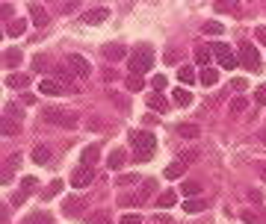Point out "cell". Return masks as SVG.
<instances>
[{
    "label": "cell",
    "mask_w": 266,
    "mask_h": 224,
    "mask_svg": "<svg viewBox=\"0 0 266 224\" xmlns=\"http://www.w3.org/2000/svg\"><path fill=\"white\" fill-rule=\"evenodd\" d=\"M151 192H157V180H142V186H139V192L136 195H122L119 198V204L122 207H139V204H145L148 198H151Z\"/></svg>",
    "instance_id": "5"
},
{
    "label": "cell",
    "mask_w": 266,
    "mask_h": 224,
    "mask_svg": "<svg viewBox=\"0 0 266 224\" xmlns=\"http://www.w3.org/2000/svg\"><path fill=\"white\" fill-rule=\"evenodd\" d=\"M172 100H175L177 106H189V103H193V95H189L186 89H175V95H172Z\"/></svg>",
    "instance_id": "24"
},
{
    "label": "cell",
    "mask_w": 266,
    "mask_h": 224,
    "mask_svg": "<svg viewBox=\"0 0 266 224\" xmlns=\"http://www.w3.org/2000/svg\"><path fill=\"white\" fill-rule=\"evenodd\" d=\"M177 80H180L183 86H189V83H195L198 77H195V71L189 68V65H180V68H177Z\"/></svg>",
    "instance_id": "22"
},
{
    "label": "cell",
    "mask_w": 266,
    "mask_h": 224,
    "mask_svg": "<svg viewBox=\"0 0 266 224\" xmlns=\"http://www.w3.org/2000/svg\"><path fill=\"white\" fill-rule=\"evenodd\" d=\"M92 180H95L92 165H80L77 171L71 174V186H74V189H86V186H92Z\"/></svg>",
    "instance_id": "8"
},
{
    "label": "cell",
    "mask_w": 266,
    "mask_h": 224,
    "mask_svg": "<svg viewBox=\"0 0 266 224\" xmlns=\"http://www.w3.org/2000/svg\"><path fill=\"white\" fill-rule=\"evenodd\" d=\"M151 83H154V92H163V89H166V77H163V74H154V77H151Z\"/></svg>",
    "instance_id": "43"
},
{
    "label": "cell",
    "mask_w": 266,
    "mask_h": 224,
    "mask_svg": "<svg viewBox=\"0 0 266 224\" xmlns=\"http://www.w3.org/2000/svg\"><path fill=\"white\" fill-rule=\"evenodd\" d=\"M260 139H263V142H266V130H263V133H260Z\"/></svg>",
    "instance_id": "53"
},
{
    "label": "cell",
    "mask_w": 266,
    "mask_h": 224,
    "mask_svg": "<svg viewBox=\"0 0 266 224\" xmlns=\"http://www.w3.org/2000/svg\"><path fill=\"white\" fill-rule=\"evenodd\" d=\"M98 157H101V144H89L86 151H83L80 165H95V162H98Z\"/></svg>",
    "instance_id": "19"
},
{
    "label": "cell",
    "mask_w": 266,
    "mask_h": 224,
    "mask_svg": "<svg viewBox=\"0 0 266 224\" xmlns=\"http://www.w3.org/2000/svg\"><path fill=\"white\" fill-rule=\"evenodd\" d=\"M177 136H183V139H198L201 136V127L193 124V121H180L177 124Z\"/></svg>",
    "instance_id": "13"
},
{
    "label": "cell",
    "mask_w": 266,
    "mask_h": 224,
    "mask_svg": "<svg viewBox=\"0 0 266 224\" xmlns=\"http://www.w3.org/2000/svg\"><path fill=\"white\" fill-rule=\"evenodd\" d=\"M237 56H240V62L251 71V74H257L260 68H263V62H260V53H257V48L251 45V42H240V48H237Z\"/></svg>",
    "instance_id": "4"
},
{
    "label": "cell",
    "mask_w": 266,
    "mask_h": 224,
    "mask_svg": "<svg viewBox=\"0 0 266 224\" xmlns=\"http://www.w3.org/2000/svg\"><path fill=\"white\" fill-rule=\"evenodd\" d=\"M3 65L12 71V68H18L21 65V50H15V48H9V50H3Z\"/></svg>",
    "instance_id": "20"
},
{
    "label": "cell",
    "mask_w": 266,
    "mask_h": 224,
    "mask_svg": "<svg viewBox=\"0 0 266 224\" xmlns=\"http://www.w3.org/2000/svg\"><path fill=\"white\" fill-rule=\"evenodd\" d=\"M0 15H3V21L9 24V15H12V3H0Z\"/></svg>",
    "instance_id": "47"
},
{
    "label": "cell",
    "mask_w": 266,
    "mask_h": 224,
    "mask_svg": "<svg viewBox=\"0 0 266 224\" xmlns=\"http://www.w3.org/2000/svg\"><path fill=\"white\" fill-rule=\"evenodd\" d=\"M33 189H35V177H24V180H21V192L30 195Z\"/></svg>",
    "instance_id": "39"
},
{
    "label": "cell",
    "mask_w": 266,
    "mask_h": 224,
    "mask_svg": "<svg viewBox=\"0 0 266 224\" xmlns=\"http://www.w3.org/2000/svg\"><path fill=\"white\" fill-rule=\"evenodd\" d=\"M136 180H139L136 174H122V177H119L116 183H119V186H130V183H136Z\"/></svg>",
    "instance_id": "46"
},
{
    "label": "cell",
    "mask_w": 266,
    "mask_h": 224,
    "mask_svg": "<svg viewBox=\"0 0 266 224\" xmlns=\"http://www.w3.org/2000/svg\"><path fill=\"white\" fill-rule=\"evenodd\" d=\"M33 162H39V165L51 162V151H48L45 144H35V147H33Z\"/></svg>",
    "instance_id": "23"
},
{
    "label": "cell",
    "mask_w": 266,
    "mask_h": 224,
    "mask_svg": "<svg viewBox=\"0 0 266 224\" xmlns=\"http://www.w3.org/2000/svg\"><path fill=\"white\" fill-rule=\"evenodd\" d=\"M175 201H177V195H175V192H163V195L157 198V207L169 209V207H175Z\"/></svg>",
    "instance_id": "31"
},
{
    "label": "cell",
    "mask_w": 266,
    "mask_h": 224,
    "mask_svg": "<svg viewBox=\"0 0 266 224\" xmlns=\"http://www.w3.org/2000/svg\"><path fill=\"white\" fill-rule=\"evenodd\" d=\"M24 198H27V195H24V192H15V195H12V204H15V207H18V204H24Z\"/></svg>",
    "instance_id": "51"
},
{
    "label": "cell",
    "mask_w": 266,
    "mask_h": 224,
    "mask_svg": "<svg viewBox=\"0 0 266 224\" xmlns=\"http://www.w3.org/2000/svg\"><path fill=\"white\" fill-rule=\"evenodd\" d=\"M21 103H24V106H33V103H35V97H33V95H21Z\"/></svg>",
    "instance_id": "50"
},
{
    "label": "cell",
    "mask_w": 266,
    "mask_h": 224,
    "mask_svg": "<svg viewBox=\"0 0 266 224\" xmlns=\"http://www.w3.org/2000/svg\"><path fill=\"white\" fill-rule=\"evenodd\" d=\"M18 133V124H12V118H3V136H12Z\"/></svg>",
    "instance_id": "44"
},
{
    "label": "cell",
    "mask_w": 266,
    "mask_h": 224,
    "mask_svg": "<svg viewBox=\"0 0 266 224\" xmlns=\"http://www.w3.org/2000/svg\"><path fill=\"white\" fill-rule=\"evenodd\" d=\"M240 221H243V224H260V218H257L254 212H248V209H246V212L240 215Z\"/></svg>",
    "instance_id": "45"
},
{
    "label": "cell",
    "mask_w": 266,
    "mask_h": 224,
    "mask_svg": "<svg viewBox=\"0 0 266 224\" xmlns=\"http://www.w3.org/2000/svg\"><path fill=\"white\" fill-rule=\"evenodd\" d=\"M195 62H198L201 68H210V65H207V62H210V50L198 45V48H195Z\"/></svg>",
    "instance_id": "30"
},
{
    "label": "cell",
    "mask_w": 266,
    "mask_h": 224,
    "mask_svg": "<svg viewBox=\"0 0 266 224\" xmlns=\"http://www.w3.org/2000/svg\"><path fill=\"white\" fill-rule=\"evenodd\" d=\"M257 42L266 45V27H257Z\"/></svg>",
    "instance_id": "52"
},
{
    "label": "cell",
    "mask_w": 266,
    "mask_h": 224,
    "mask_svg": "<svg viewBox=\"0 0 266 224\" xmlns=\"http://www.w3.org/2000/svg\"><path fill=\"white\" fill-rule=\"evenodd\" d=\"M6 86H9V89H18V92H24V89H30V77H24V74L12 71L9 77H6Z\"/></svg>",
    "instance_id": "14"
},
{
    "label": "cell",
    "mask_w": 266,
    "mask_h": 224,
    "mask_svg": "<svg viewBox=\"0 0 266 224\" xmlns=\"http://www.w3.org/2000/svg\"><path fill=\"white\" fill-rule=\"evenodd\" d=\"M109 18V9L106 6H95L89 12H83V24H104Z\"/></svg>",
    "instance_id": "10"
},
{
    "label": "cell",
    "mask_w": 266,
    "mask_h": 224,
    "mask_svg": "<svg viewBox=\"0 0 266 224\" xmlns=\"http://www.w3.org/2000/svg\"><path fill=\"white\" fill-rule=\"evenodd\" d=\"M33 71H35V74H48V71H53V68H51V62H48L45 56H35V59H33Z\"/></svg>",
    "instance_id": "27"
},
{
    "label": "cell",
    "mask_w": 266,
    "mask_h": 224,
    "mask_svg": "<svg viewBox=\"0 0 266 224\" xmlns=\"http://www.w3.org/2000/svg\"><path fill=\"white\" fill-rule=\"evenodd\" d=\"M130 147L136 151V162H148L154 157V147H157V139L151 130H133L130 133Z\"/></svg>",
    "instance_id": "1"
},
{
    "label": "cell",
    "mask_w": 266,
    "mask_h": 224,
    "mask_svg": "<svg viewBox=\"0 0 266 224\" xmlns=\"http://www.w3.org/2000/svg\"><path fill=\"white\" fill-rule=\"evenodd\" d=\"M204 32H207V35H219V32H222V24H219V21H207V24H204Z\"/></svg>",
    "instance_id": "38"
},
{
    "label": "cell",
    "mask_w": 266,
    "mask_h": 224,
    "mask_svg": "<svg viewBox=\"0 0 266 224\" xmlns=\"http://www.w3.org/2000/svg\"><path fill=\"white\" fill-rule=\"evenodd\" d=\"M12 168H18V157H12V160H6V162H3V177H0L3 183H9V177H12Z\"/></svg>",
    "instance_id": "33"
},
{
    "label": "cell",
    "mask_w": 266,
    "mask_h": 224,
    "mask_svg": "<svg viewBox=\"0 0 266 224\" xmlns=\"http://www.w3.org/2000/svg\"><path fill=\"white\" fill-rule=\"evenodd\" d=\"M124 53H127V48H124V45H106V48H104V59H109V62L124 59Z\"/></svg>",
    "instance_id": "16"
},
{
    "label": "cell",
    "mask_w": 266,
    "mask_h": 224,
    "mask_svg": "<svg viewBox=\"0 0 266 224\" xmlns=\"http://www.w3.org/2000/svg\"><path fill=\"white\" fill-rule=\"evenodd\" d=\"M127 65H130V74H136V77H139V74H148L151 68H154V50H151V48H136L133 53H130V59H127Z\"/></svg>",
    "instance_id": "2"
},
{
    "label": "cell",
    "mask_w": 266,
    "mask_h": 224,
    "mask_svg": "<svg viewBox=\"0 0 266 224\" xmlns=\"http://www.w3.org/2000/svg\"><path fill=\"white\" fill-rule=\"evenodd\" d=\"M198 80H201V86H216L219 83V71L216 68H201V74H198Z\"/></svg>",
    "instance_id": "18"
},
{
    "label": "cell",
    "mask_w": 266,
    "mask_h": 224,
    "mask_svg": "<svg viewBox=\"0 0 266 224\" xmlns=\"http://www.w3.org/2000/svg\"><path fill=\"white\" fill-rule=\"evenodd\" d=\"M246 106H248V97H234V100H231V112H234V115L246 112Z\"/></svg>",
    "instance_id": "36"
},
{
    "label": "cell",
    "mask_w": 266,
    "mask_h": 224,
    "mask_svg": "<svg viewBox=\"0 0 266 224\" xmlns=\"http://www.w3.org/2000/svg\"><path fill=\"white\" fill-rule=\"evenodd\" d=\"M254 103H260V106H263V103H266V83H263V86H257V89H254Z\"/></svg>",
    "instance_id": "41"
},
{
    "label": "cell",
    "mask_w": 266,
    "mask_h": 224,
    "mask_svg": "<svg viewBox=\"0 0 266 224\" xmlns=\"http://www.w3.org/2000/svg\"><path fill=\"white\" fill-rule=\"evenodd\" d=\"M119 224H142V218H139L136 212H127V215H122V218H119Z\"/></svg>",
    "instance_id": "42"
},
{
    "label": "cell",
    "mask_w": 266,
    "mask_h": 224,
    "mask_svg": "<svg viewBox=\"0 0 266 224\" xmlns=\"http://www.w3.org/2000/svg\"><path fill=\"white\" fill-rule=\"evenodd\" d=\"M65 65L71 68V74H74V77H89V74H92L89 59H83L80 53H68V56H65Z\"/></svg>",
    "instance_id": "7"
},
{
    "label": "cell",
    "mask_w": 266,
    "mask_h": 224,
    "mask_svg": "<svg viewBox=\"0 0 266 224\" xmlns=\"http://www.w3.org/2000/svg\"><path fill=\"white\" fill-rule=\"evenodd\" d=\"M183 171H186V165H183V162H172V165L166 168V177H169V180H175V177H180Z\"/></svg>",
    "instance_id": "34"
},
{
    "label": "cell",
    "mask_w": 266,
    "mask_h": 224,
    "mask_svg": "<svg viewBox=\"0 0 266 224\" xmlns=\"http://www.w3.org/2000/svg\"><path fill=\"white\" fill-rule=\"evenodd\" d=\"M24 30H27V21H21V18H15V21L6 24V32H9V35H21Z\"/></svg>",
    "instance_id": "29"
},
{
    "label": "cell",
    "mask_w": 266,
    "mask_h": 224,
    "mask_svg": "<svg viewBox=\"0 0 266 224\" xmlns=\"http://www.w3.org/2000/svg\"><path fill=\"white\" fill-rule=\"evenodd\" d=\"M210 50L216 53V59H219V65H222L225 71H234V68L240 65V56H237L231 48H228L225 42H213V45H210Z\"/></svg>",
    "instance_id": "6"
},
{
    "label": "cell",
    "mask_w": 266,
    "mask_h": 224,
    "mask_svg": "<svg viewBox=\"0 0 266 224\" xmlns=\"http://www.w3.org/2000/svg\"><path fill=\"white\" fill-rule=\"evenodd\" d=\"M204 207H207V204H204L201 198H186V201H183V212H189V215H195V212H201Z\"/></svg>",
    "instance_id": "21"
},
{
    "label": "cell",
    "mask_w": 266,
    "mask_h": 224,
    "mask_svg": "<svg viewBox=\"0 0 266 224\" xmlns=\"http://www.w3.org/2000/svg\"><path fill=\"white\" fill-rule=\"evenodd\" d=\"M59 192H62V180H53V183H48V189H45V195H42V198L48 201V198H56Z\"/></svg>",
    "instance_id": "32"
},
{
    "label": "cell",
    "mask_w": 266,
    "mask_h": 224,
    "mask_svg": "<svg viewBox=\"0 0 266 224\" xmlns=\"http://www.w3.org/2000/svg\"><path fill=\"white\" fill-rule=\"evenodd\" d=\"M148 106L157 109V112H169V100L163 97V92H151L148 95Z\"/></svg>",
    "instance_id": "17"
},
{
    "label": "cell",
    "mask_w": 266,
    "mask_h": 224,
    "mask_svg": "<svg viewBox=\"0 0 266 224\" xmlns=\"http://www.w3.org/2000/svg\"><path fill=\"white\" fill-rule=\"evenodd\" d=\"M39 92H42V95H51V97H56V95H62V92H65V86H62L59 80H53V77H45V80L39 83Z\"/></svg>",
    "instance_id": "11"
},
{
    "label": "cell",
    "mask_w": 266,
    "mask_h": 224,
    "mask_svg": "<svg viewBox=\"0 0 266 224\" xmlns=\"http://www.w3.org/2000/svg\"><path fill=\"white\" fill-rule=\"evenodd\" d=\"M30 21H33L35 27H48V24H51V15L45 12V6H39V3H30Z\"/></svg>",
    "instance_id": "9"
},
{
    "label": "cell",
    "mask_w": 266,
    "mask_h": 224,
    "mask_svg": "<svg viewBox=\"0 0 266 224\" xmlns=\"http://www.w3.org/2000/svg\"><path fill=\"white\" fill-rule=\"evenodd\" d=\"M6 118H21V106H6Z\"/></svg>",
    "instance_id": "48"
},
{
    "label": "cell",
    "mask_w": 266,
    "mask_h": 224,
    "mask_svg": "<svg viewBox=\"0 0 266 224\" xmlns=\"http://www.w3.org/2000/svg\"><path fill=\"white\" fill-rule=\"evenodd\" d=\"M92 221H95V224H112V221H109L104 212H95V215H92Z\"/></svg>",
    "instance_id": "49"
},
{
    "label": "cell",
    "mask_w": 266,
    "mask_h": 224,
    "mask_svg": "<svg viewBox=\"0 0 266 224\" xmlns=\"http://www.w3.org/2000/svg\"><path fill=\"white\" fill-rule=\"evenodd\" d=\"M53 74L59 77V83H62V86H68V89H71V77H74L71 68H59V65H56V68H53Z\"/></svg>",
    "instance_id": "28"
},
{
    "label": "cell",
    "mask_w": 266,
    "mask_h": 224,
    "mask_svg": "<svg viewBox=\"0 0 266 224\" xmlns=\"http://www.w3.org/2000/svg\"><path fill=\"white\" fill-rule=\"evenodd\" d=\"M30 224H53V215H51V212H35V215L30 218Z\"/></svg>",
    "instance_id": "37"
},
{
    "label": "cell",
    "mask_w": 266,
    "mask_h": 224,
    "mask_svg": "<svg viewBox=\"0 0 266 224\" xmlns=\"http://www.w3.org/2000/svg\"><path fill=\"white\" fill-rule=\"evenodd\" d=\"M42 118H45L48 124L65 127V130L77 127V121H80V115H77V112H68V109H45V112H42Z\"/></svg>",
    "instance_id": "3"
},
{
    "label": "cell",
    "mask_w": 266,
    "mask_h": 224,
    "mask_svg": "<svg viewBox=\"0 0 266 224\" xmlns=\"http://www.w3.org/2000/svg\"><path fill=\"white\" fill-rule=\"evenodd\" d=\"M183 195H201V183L198 180H186L183 183Z\"/></svg>",
    "instance_id": "35"
},
{
    "label": "cell",
    "mask_w": 266,
    "mask_h": 224,
    "mask_svg": "<svg viewBox=\"0 0 266 224\" xmlns=\"http://www.w3.org/2000/svg\"><path fill=\"white\" fill-rule=\"evenodd\" d=\"M62 209H65V215H77V212H83V195H71V198H65Z\"/></svg>",
    "instance_id": "12"
},
{
    "label": "cell",
    "mask_w": 266,
    "mask_h": 224,
    "mask_svg": "<svg viewBox=\"0 0 266 224\" xmlns=\"http://www.w3.org/2000/svg\"><path fill=\"white\" fill-rule=\"evenodd\" d=\"M195 160H198V151H195V147H183V151H180V157H177V162H183V165L195 162Z\"/></svg>",
    "instance_id": "25"
},
{
    "label": "cell",
    "mask_w": 266,
    "mask_h": 224,
    "mask_svg": "<svg viewBox=\"0 0 266 224\" xmlns=\"http://www.w3.org/2000/svg\"><path fill=\"white\" fill-rule=\"evenodd\" d=\"M246 86H248L246 77H234V80H231V89H234V92H246Z\"/></svg>",
    "instance_id": "40"
},
{
    "label": "cell",
    "mask_w": 266,
    "mask_h": 224,
    "mask_svg": "<svg viewBox=\"0 0 266 224\" xmlns=\"http://www.w3.org/2000/svg\"><path fill=\"white\" fill-rule=\"evenodd\" d=\"M124 160H127V151H122V147H116V151L109 154V160H106V168H109V171H119V168L124 165Z\"/></svg>",
    "instance_id": "15"
},
{
    "label": "cell",
    "mask_w": 266,
    "mask_h": 224,
    "mask_svg": "<svg viewBox=\"0 0 266 224\" xmlns=\"http://www.w3.org/2000/svg\"><path fill=\"white\" fill-rule=\"evenodd\" d=\"M124 86H127V92H142V89H145V80L136 77V74H130V77L124 80Z\"/></svg>",
    "instance_id": "26"
}]
</instances>
